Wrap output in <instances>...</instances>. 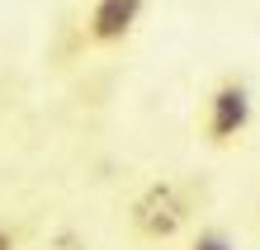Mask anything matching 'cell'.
Here are the masks:
<instances>
[{"instance_id":"cell-4","label":"cell","mask_w":260,"mask_h":250,"mask_svg":"<svg viewBox=\"0 0 260 250\" xmlns=\"http://www.w3.org/2000/svg\"><path fill=\"white\" fill-rule=\"evenodd\" d=\"M189 250H237V245H232V236H227L222 227H199Z\"/></svg>"},{"instance_id":"cell-3","label":"cell","mask_w":260,"mask_h":250,"mask_svg":"<svg viewBox=\"0 0 260 250\" xmlns=\"http://www.w3.org/2000/svg\"><path fill=\"white\" fill-rule=\"evenodd\" d=\"M147 14V0H90L81 33L90 48H123Z\"/></svg>"},{"instance_id":"cell-2","label":"cell","mask_w":260,"mask_h":250,"mask_svg":"<svg viewBox=\"0 0 260 250\" xmlns=\"http://www.w3.org/2000/svg\"><path fill=\"white\" fill-rule=\"evenodd\" d=\"M189 217H194V194L180 180H151L128 203V231L137 241H151V245L180 236L189 227Z\"/></svg>"},{"instance_id":"cell-5","label":"cell","mask_w":260,"mask_h":250,"mask_svg":"<svg viewBox=\"0 0 260 250\" xmlns=\"http://www.w3.org/2000/svg\"><path fill=\"white\" fill-rule=\"evenodd\" d=\"M0 250H19V227H5V222H0Z\"/></svg>"},{"instance_id":"cell-1","label":"cell","mask_w":260,"mask_h":250,"mask_svg":"<svg viewBox=\"0 0 260 250\" xmlns=\"http://www.w3.org/2000/svg\"><path fill=\"white\" fill-rule=\"evenodd\" d=\"M251 118H255V99H251V81L237 71L218 76L204 95V109H199V137L213 147V151H232L241 147V137L251 132Z\"/></svg>"}]
</instances>
